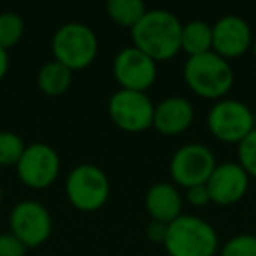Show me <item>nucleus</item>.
<instances>
[{"mask_svg":"<svg viewBox=\"0 0 256 256\" xmlns=\"http://www.w3.org/2000/svg\"><path fill=\"white\" fill-rule=\"evenodd\" d=\"M9 228L26 248H37L50 238L53 232V218L48 207L40 202L23 200L11 209Z\"/></svg>","mask_w":256,"mask_h":256,"instance_id":"obj_10","label":"nucleus"},{"mask_svg":"<svg viewBox=\"0 0 256 256\" xmlns=\"http://www.w3.org/2000/svg\"><path fill=\"white\" fill-rule=\"evenodd\" d=\"M110 193L107 174L93 164L74 167L65 181V195L68 202L82 212H93L104 207Z\"/></svg>","mask_w":256,"mask_h":256,"instance_id":"obj_5","label":"nucleus"},{"mask_svg":"<svg viewBox=\"0 0 256 256\" xmlns=\"http://www.w3.org/2000/svg\"><path fill=\"white\" fill-rule=\"evenodd\" d=\"M182 23L167 9H150L130 30L134 46L154 62L174 58L181 51Z\"/></svg>","mask_w":256,"mask_h":256,"instance_id":"obj_1","label":"nucleus"},{"mask_svg":"<svg viewBox=\"0 0 256 256\" xmlns=\"http://www.w3.org/2000/svg\"><path fill=\"white\" fill-rule=\"evenodd\" d=\"M181 51L188 53V56L212 51V25L202 20H193L182 25Z\"/></svg>","mask_w":256,"mask_h":256,"instance_id":"obj_16","label":"nucleus"},{"mask_svg":"<svg viewBox=\"0 0 256 256\" xmlns=\"http://www.w3.org/2000/svg\"><path fill=\"white\" fill-rule=\"evenodd\" d=\"M195 109L184 96H168L154 106L153 128L164 136H179L193 123Z\"/></svg>","mask_w":256,"mask_h":256,"instance_id":"obj_14","label":"nucleus"},{"mask_svg":"<svg viewBox=\"0 0 256 256\" xmlns=\"http://www.w3.org/2000/svg\"><path fill=\"white\" fill-rule=\"evenodd\" d=\"M2 196H4V192H2V186H0V204H2Z\"/></svg>","mask_w":256,"mask_h":256,"instance_id":"obj_28","label":"nucleus"},{"mask_svg":"<svg viewBox=\"0 0 256 256\" xmlns=\"http://www.w3.org/2000/svg\"><path fill=\"white\" fill-rule=\"evenodd\" d=\"M107 112L120 130L139 134L153 126L154 104L144 92L118 90L107 102Z\"/></svg>","mask_w":256,"mask_h":256,"instance_id":"obj_7","label":"nucleus"},{"mask_svg":"<svg viewBox=\"0 0 256 256\" xmlns=\"http://www.w3.org/2000/svg\"><path fill=\"white\" fill-rule=\"evenodd\" d=\"M254 126V114L251 107L240 100H216L207 112V128L221 142L238 146Z\"/></svg>","mask_w":256,"mask_h":256,"instance_id":"obj_6","label":"nucleus"},{"mask_svg":"<svg viewBox=\"0 0 256 256\" xmlns=\"http://www.w3.org/2000/svg\"><path fill=\"white\" fill-rule=\"evenodd\" d=\"M112 74L121 90L144 92L154 84L158 76L156 62L136 46L123 48L114 56Z\"/></svg>","mask_w":256,"mask_h":256,"instance_id":"obj_11","label":"nucleus"},{"mask_svg":"<svg viewBox=\"0 0 256 256\" xmlns=\"http://www.w3.org/2000/svg\"><path fill=\"white\" fill-rule=\"evenodd\" d=\"M220 256H256V235L240 234L228 238L220 249Z\"/></svg>","mask_w":256,"mask_h":256,"instance_id":"obj_21","label":"nucleus"},{"mask_svg":"<svg viewBox=\"0 0 256 256\" xmlns=\"http://www.w3.org/2000/svg\"><path fill=\"white\" fill-rule=\"evenodd\" d=\"M237 151H238V165L248 172L249 178L256 179V126L238 144Z\"/></svg>","mask_w":256,"mask_h":256,"instance_id":"obj_22","label":"nucleus"},{"mask_svg":"<svg viewBox=\"0 0 256 256\" xmlns=\"http://www.w3.org/2000/svg\"><path fill=\"white\" fill-rule=\"evenodd\" d=\"M72 84V70L56 60H51L39 68L37 86L44 95H64Z\"/></svg>","mask_w":256,"mask_h":256,"instance_id":"obj_17","label":"nucleus"},{"mask_svg":"<svg viewBox=\"0 0 256 256\" xmlns=\"http://www.w3.org/2000/svg\"><path fill=\"white\" fill-rule=\"evenodd\" d=\"M60 154L54 148L44 142H34L25 148L16 172L20 181L32 190L50 188L60 174Z\"/></svg>","mask_w":256,"mask_h":256,"instance_id":"obj_9","label":"nucleus"},{"mask_svg":"<svg viewBox=\"0 0 256 256\" xmlns=\"http://www.w3.org/2000/svg\"><path fill=\"white\" fill-rule=\"evenodd\" d=\"M186 200H188L192 206L195 207H204L210 202V196L209 192H207V186L206 184H200V186H193V188L186 190Z\"/></svg>","mask_w":256,"mask_h":256,"instance_id":"obj_24","label":"nucleus"},{"mask_svg":"<svg viewBox=\"0 0 256 256\" xmlns=\"http://www.w3.org/2000/svg\"><path fill=\"white\" fill-rule=\"evenodd\" d=\"M25 142L14 132H0V165L11 167L18 165L22 154L25 153Z\"/></svg>","mask_w":256,"mask_h":256,"instance_id":"obj_20","label":"nucleus"},{"mask_svg":"<svg viewBox=\"0 0 256 256\" xmlns=\"http://www.w3.org/2000/svg\"><path fill=\"white\" fill-rule=\"evenodd\" d=\"M107 14L120 26L132 30L146 14V4L142 0H109L106 6Z\"/></svg>","mask_w":256,"mask_h":256,"instance_id":"obj_18","label":"nucleus"},{"mask_svg":"<svg viewBox=\"0 0 256 256\" xmlns=\"http://www.w3.org/2000/svg\"><path fill=\"white\" fill-rule=\"evenodd\" d=\"M146 209L153 221L168 224L181 216L182 198L174 184L156 182L146 193Z\"/></svg>","mask_w":256,"mask_h":256,"instance_id":"obj_15","label":"nucleus"},{"mask_svg":"<svg viewBox=\"0 0 256 256\" xmlns=\"http://www.w3.org/2000/svg\"><path fill=\"white\" fill-rule=\"evenodd\" d=\"M26 246L11 232L0 234V256H25Z\"/></svg>","mask_w":256,"mask_h":256,"instance_id":"obj_23","label":"nucleus"},{"mask_svg":"<svg viewBox=\"0 0 256 256\" xmlns=\"http://www.w3.org/2000/svg\"><path fill=\"white\" fill-rule=\"evenodd\" d=\"M8 70H9V54L8 51L0 48V81L6 78Z\"/></svg>","mask_w":256,"mask_h":256,"instance_id":"obj_26","label":"nucleus"},{"mask_svg":"<svg viewBox=\"0 0 256 256\" xmlns=\"http://www.w3.org/2000/svg\"><path fill=\"white\" fill-rule=\"evenodd\" d=\"M184 81L195 95L202 98L221 100L234 86V70L228 60L214 51L196 56H188L184 64Z\"/></svg>","mask_w":256,"mask_h":256,"instance_id":"obj_3","label":"nucleus"},{"mask_svg":"<svg viewBox=\"0 0 256 256\" xmlns=\"http://www.w3.org/2000/svg\"><path fill=\"white\" fill-rule=\"evenodd\" d=\"M206 186L210 202L218 206H232L246 195L249 188V176L238 162H226L216 165Z\"/></svg>","mask_w":256,"mask_h":256,"instance_id":"obj_13","label":"nucleus"},{"mask_svg":"<svg viewBox=\"0 0 256 256\" xmlns=\"http://www.w3.org/2000/svg\"><path fill=\"white\" fill-rule=\"evenodd\" d=\"M25 32V22L14 11L0 12V48L8 51L16 46Z\"/></svg>","mask_w":256,"mask_h":256,"instance_id":"obj_19","label":"nucleus"},{"mask_svg":"<svg viewBox=\"0 0 256 256\" xmlns=\"http://www.w3.org/2000/svg\"><path fill=\"white\" fill-rule=\"evenodd\" d=\"M165 234H167V224H164V223L151 221L150 226H148V237L153 242H162V244H164Z\"/></svg>","mask_w":256,"mask_h":256,"instance_id":"obj_25","label":"nucleus"},{"mask_svg":"<svg viewBox=\"0 0 256 256\" xmlns=\"http://www.w3.org/2000/svg\"><path fill=\"white\" fill-rule=\"evenodd\" d=\"M252 53H254V58H256V37H254V39H252Z\"/></svg>","mask_w":256,"mask_h":256,"instance_id":"obj_27","label":"nucleus"},{"mask_svg":"<svg viewBox=\"0 0 256 256\" xmlns=\"http://www.w3.org/2000/svg\"><path fill=\"white\" fill-rule=\"evenodd\" d=\"M251 46V26L240 16L226 14L212 25V51L224 60L242 56Z\"/></svg>","mask_w":256,"mask_h":256,"instance_id":"obj_12","label":"nucleus"},{"mask_svg":"<svg viewBox=\"0 0 256 256\" xmlns=\"http://www.w3.org/2000/svg\"><path fill=\"white\" fill-rule=\"evenodd\" d=\"M218 246L220 240L212 224L198 216L181 214L167 224L164 248L168 256H214Z\"/></svg>","mask_w":256,"mask_h":256,"instance_id":"obj_2","label":"nucleus"},{"mask_svg":"<svg viewBox=\"0 0 256 256\" xmlns=\"http://www.w3.org/2000/svg\"><path fill=\"white\" fill-rule=\"evenodd\" d=\"M51 51L56 62L72 72L86 68L98 54V39L92 26L79 22L64 23L51 39Z\"/></svg>","mask_w":256,"mask_h":256,"instance_id":"obj_4","label":"nucleus"},{"mask_svg":"<svg viewBox=\"0 0 256 256\" xmlns=\"http://www.w3.org/2000/svg\"><path fill=\"white\" fill-rule=\"evenodd\" d=\"M216 156L207 146L190 142L181 146L170 158V176L182 188L206 184L216 168Z\"/></svg>","mask_w":256,"mask_h":256,"instance_id":"obj_8","label":"nucleus"}]
</instances>
